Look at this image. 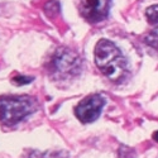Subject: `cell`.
Returning a JSON list of instances; mask_svg holds the SVG:
<instances>
[{
    "mask_svg": "<svg viewBox=\"0 0 158 158\" xmlns=\"http://www.w3.org/2000/svg\"><path fill=\"white\" fill-rule=\"evenodd\" d=\"M13 82H14L15 85H27L29 82L33 81V77H28V76H15L13 77Z\"/></svg>",
    "mask_w": 158,
    "mask_h": 158,
    "instance_id": "9c48e42d",
    "label": "cell"
},
{
    "mask_svg": "<svg viewBox=\"0 0 158 158\" xmlns=\"http://www.w3.org/2000/svg\"><path fill=\"white\" fill-rule=\"evenodd\" d=\"M110 0H80L81 15L91 23H98L108 17Z\"/></svg>",
    "mask_w": 158,
    "mask_h": 158,
    "instance_id": "5b68a950",
    "label": "cell"
},
{
    "mask_svg": "<svg viewBox=\"0 0 158 158\" xmlns=\"http://www.w3.org/2000/svg\"><path fill=\"white\" fill-rule=\"evenodd\" d=\"M105 105V99L100 95H90L80 101L76 106L75 114L82 123H93L101 114V109Z\"/></svg>",
    "mask_w": 158,
    "mask_h": 158,
    "instance_id": "3957f363",
    "label": "cell"
},
{
    "mask_svg": "<svg viewBox=\"0 0 158 158\" xmlns=\"http://www.w3.org/2000/svg\"><path fill=\"white\" fill-rule=\"evenodd\" d=\"M44 11H46V14L48 17H53V15L58 14V11H60V4L56 2V0H51V2L46 3Z\"/></svg>",
    "mask_w": 158,
    "mask_h": 158,
    "instance_id": "52a82bcc",
    "label": "cell"
},
{
    "mask_svg": "<svg viewBox=\"0 0 158 158\" xmlns=\"http://www.w3.org/2000/svg\"><path fill=\"white\" fill-rule=\"evenodd\" d=\"M144 41L148 46H151L152 48H154L158 52V28H154L153 31H151L146 37H144Z\"/></svg>",
    "mask_w": 158,
    "mask_h": 158,
    "instance_id": "8992f818",
    "label": "cell"
},
{
    "mask_svg": "<svg viewBox=\"0 0 158 158\" xmlns=\"http://www.w3.org/2000/svg\"><path fill=\"white\" fill-rule=\"evenodd\" d=\"M95 62L100 71L111 81H120L127 72V61L113 42L100 39L95 47Z\"/></svg>",
    "mask_w": 158,
    "mask_h": 158,
    "instance_id": "6da1fadb",
    "label": "cell"
},
{
    "mask_svg": "<svg viewBox=\"0 0 158 158\" xmlns=\"http://www.w3.org/2000/svg\"><path fill=\"white\" fill-rule=\"evenodd\" d=\"M153 139H154L156 142H158V130L153 133Z\"/></svg>",
    "mask_w": 158,
    "mask_h": 158,
    "instance_id": "30bf717a",
    "label": "cell"
},
{
    "mask_svg": "<svg viewBox=\"0 0 158 158\" xmlns=\"http://www.w3.org/2000/svg\"><path fill=\"white\" fill-rule=\"evenodd\" d=\"M146 15L148 18V22L152 24H158V4L152 5L147 9Z\"/></svg>",
    "mask_w": 158,
    "mask_h": 158,
    "instance_id": "ba28073f",
    "label": "cell"
},
{
    "mask_svg": "<svg viewBox=\"0 0 158 158\" xmlns=\"http://www.w3.org/2000/svg\"><path fill=\"white\" fill-rule=\"evenodd\" d=\"M35 102L28 96L0 98V119L6 125H15L34 111Z\"/></svg>",
    "mask_w": 158,
    "mask_h": 158,
    "instance_id": "7a4b0ae2",
    "label": "cell"
},
{
    "mask_svg": "<svg viewBox=\"0 0 158 158\" xmlns=\"http://www.w3.org/2000/svg\"><path fill=\"white\" fill-rule=\"evenodd\" d=\"M80 57L67 48H61L53 57V69L61 76L75 75L80 71Z\"/></svg>",
    "mask_w": 158,
    "mask_h": 158,
    "instance_id": "277c9868",
    "label": "cell"
}]
</instances>
